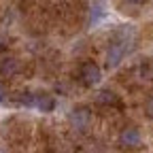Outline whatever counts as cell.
Masks as SVG:
<instances>
[{
    "instance_id": "2",
    "label": "cell",
    "mask_w": 153,
    "mask_h": 153,
    "mask_svg": "<svg viewBox=\"0 0 153 153\" xmlns=\"http://www.w3.org/2000/svg\"><path fill=\"white\" fill-rule=\"evenodd\" d=\"M126 51H128V45H126V43L115 41V43L106 49V64H108V66H117V64L123 60Z\"/></svg>"
},
{
    "instance_id": "10",
    "label": "cell",
    "mask_w": 153,
    "mask_h": 153,
    "mask_svg": "<svg viewBox=\"0 0 153 153\" xmlns=\"http://www.w3.org/2000/svg\"><path fill=\"white\" fill-rule=\"evenodd\" d=\"M128 4H132V7H140L143 4V0H126Z\"/></svg>"
},
{
    "instance_id": "11",
    "label": "cell",
    "mask_w": 153,
    "mask_h": 153,
    "mask_svg": "<svg viewBox=\"0 0 153 153\" xmlns=\"http://www.w3.org/2000/svg\"><path fill=\"white\" fill-rule=\"evenodd\" d=\"M0 43H2V38H0Z\"/></svg>"
},
{
    "instance_id": "7",
    "label": "cell",
    "mask_w": 153,
    "mask_h": 153,
    "mask_svg": "<svg viewBox=\"0 0 153 153\" xmlns=\"http://www.w3.org/2000/svg\"><path fill=\"white\" fill-rule=\"evenodd\" d=\"M96 100H98V104H115L117 102V96H115L111 89H102V91H98Z\"/></svg>"
},
{
    "instance_id": "8",
    "label": "cell",
    "mask_w": 153,
    "mask_h": 153,
    "mask_svg": "<svg viewBox=\"0 0 153 153\" xmlns=\"http://www.w3.org/2000/svg\"><path fill=\"white\" fill-rule=\"evenodd\" d=\"M147 115L153 117V98H149V102H147Z\"/></svg>"
},
{
    "instance_id": "6",
    "label": "cell",
    "mask_w": 153,
    "mask_h": 153,
    "mask_svg": "<svg viewBox=\"0 0 153 153\" xmlns=\"http://www.w3.org/2000/svg\"><path fill=\"white\" fill-rule=\"evenodd\" d=\"M0 72H2L4 76H13L19 72V62L15 60V57H7V60L0 62Z\"/></svg>"
},
{
    "instance_id": "4",
    "label": "cell",
    "mask_w": 153,
    "mask_h": 153,
    "mask_svg": "<svg viewBox=\"0 0 153 153\" xmlns=\"http://www.w3.org/2000/svg\"><path fill=\"white\" fill-rule=\"evenodd\" d=\"M70 123H72L74 130L87 128V123H89V111H87V108H74V111L70 113Z\"/></svg>"
},
{
    "instance_id": "9",
    "label": "cell",
    "mask_w": 153,
    "mask_h": 153,
    "mask_svg": "<svg viewBox=\"0 0 153 153\" xmlns=\"http://www.w3.org/2000/svg\"><path fill=\"white\" fill-rule=\"evenodd\" d=\"M4 98H7V87L0 83V102H4Z\"/></svg>"
},
{
    "instance_id": "3",
    "label": "cell",
    "mask_w": 153,
    "mask_h": 153,
    "mask_svg": "<svg viewBox=\"0 0 153 153\" xmlns=\"http://www.w3.org/2000/svg\"><path fill=\"white\" fill-rule=\"evenodd\" d=\"M100 76H102V72H100L98 64L85 62V64L81 66V79H83L87 85H98V83H100Z\"/></svg>"
},
{
    "instance_id": "5",
    "label": "cell",
    "mask_w": 153,
    "mask_h": 153,
    "mask_svg": "<svg viewBox=\"0 0 153 153\" xmlns=\"http://www.w3.org/2000/svg\"><path fill=\"white\" fill-rule=\"evenodd\" d=\"M34 106L38 108V111H53L55 108V100H53V96H49V94H38V96H34Z\"/></svg>"
},
{
    "instance_id": "1",
    "label": "cell",
    "mask_w": 153,
    "mask_h": 153,
    "mask_svg": "<svg viewBox=\"0 0 153 153\" xmlns=\"http://www.w3.org/2000/svg\"><path fill=\"white\" fill-rule=\"evenodd\" d=\"M140 143H143V134H140V130L138 128H123L121 130V134H119V145L123 147V149H134V147H140Z\"/></svg>"
}]
</instances>
